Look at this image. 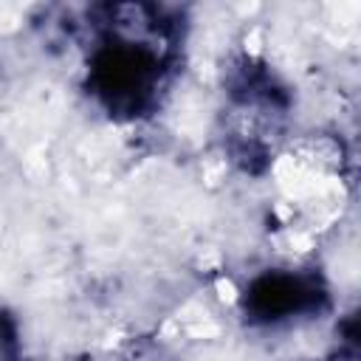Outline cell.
<instances>
[{"label": "cell", "instance_id": "3", "mask_svg": "<svg viewBox=\"0 0 361 361\" xmlns=\"http://www.w3.org/2000/svg\"><path fill=\"white\" fill-rule=\"evenodd\" d=\"M0 361H20V333L11 313L0 310Z\"/></svg>", "mask_w": 361, "mask_h": 361}, {"label": "cell", "instance_id": "2", "mask_svg": "<svg viewBox=\"0 0 361 361\" xmlns=\"http://www.w3.org/2000/svg\"><path fill=\"white\" fill-rule=\"evenodd\" d=\"M327 305L324 285L310 274L290 271H265L245 288L243 307L251 322L279 324L296 316L319 313Z\"/></svg>", "mask_w": 361, "mask_h": 361}, {"label": "cell", "instance_id": "1", "mask_svg": "<svg viewBox=\"0 0 361 361\" xmlns=\"http://www.w3.org/2000/svg\"><path fill=\"white\" fill-rule=\"evenodd\" d=\"M110 31L93 48L87 85L113 116L135 118L147 113L166 76V54L147 37H135L141 6H113Z\"/></svg>", "mask_w": 361, "mask_h": 361}]
</instances>
